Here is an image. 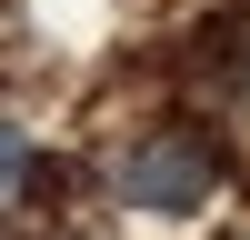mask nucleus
<instances>
[{
  "instance_id": "1",
  "label": "nucleus",
  "mask_w": 250,
  "mask_h": 240,
  "mask_svg": "<svg viewBox=\"0 0 250 240\" xmlns=\"http://www.w3.org/2000/svg\"><path fill=\"white\" fill-rule=\"evenodd\" d=\"M210 190H220V150L200 130H150L130 160H120V200L150 210V220H190Z\"/></svg>"
},
{
  "instance_id": "2",
  "label": "nucleus",
  "mask_w": 250,
  "mask_h": 240,
  "mask_svg": "<svg viewBox=\"0 0 250 240\" xmlns=\"http://www.w3.org/2000/svg\"><path fill=\"white\" fill-rule=\"evenodd\" d=\"M20 180H30V130H10V120H0V200H10Z\"/></svg>"
}]
</instances>
